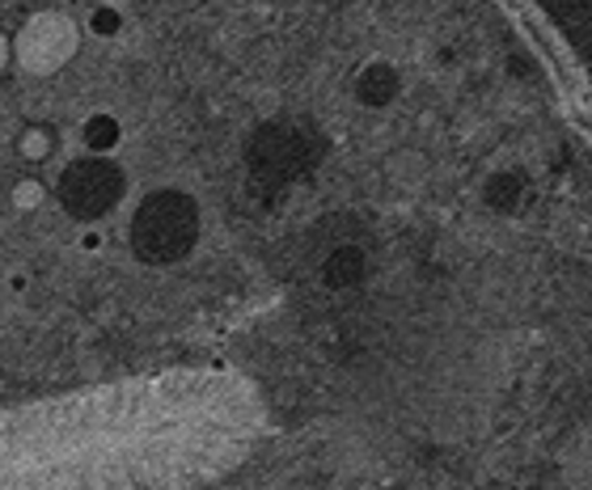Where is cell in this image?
<instances>
[{
    "label": "cell",
    "mask_w": 592,
    "mask_h": 490,
    "mask_svg": "<svg viewBox=\"0 0 592 490\" xmlns=\"http://www.w3.org/2000/svg\"><path fill=\"white\" fill-rule=\"evenodd\" d=\"M43 199H48V187L39 183V178H18L13 190H9V204L18 211H39L43 208Z\"/></svg>",
    "instance_id": "obj_6"
},
{
    "label": "cell",
    "mask_w": 592,
    "mask_h": 490,
    "mask_svg": "<svg viewBox=\"0 0 592 490\" xmlns=\"http://www.w3.org/2000/svg\"><path fill=\"white\" fill-rule=\"evenodd\" d=\"M81 140H85V148H90L94 157H102V153H111V148L123 140V127H118L115 115H90L85 127H81Z\"/></svg>",
    "instance_id": "obj_4"
},
{
    "label": "cell",
    "mask_w": 592,
    "mask_h": 490,
    "mask_svg": "<svg viewBox=\"0 0 592 490\" xmlns=\"http://www.w3.org/2000/svg\"><path fill=\"white\" fill-rule=\"evenodd\" d=\"M13 64V39L9 34H0V72Z\"/></svg>",
    "instance_id": "obj_8"
},
{
    "label": "cell",
    "mask_w": 592,
    "mask_h": 490,
    "mask_svg": "<svg viewBox=\"0 0 592 490\" xmlns=\"http://www.w3.org/2000/svg\"><path fill=\"white\" fill-rule=\"evenodd\" d=\"M90 30H94V34H102V39H111V34H118V30H123V13H118V9H111V4H97L94 13H90Z\"/></svg>",
    "instance_id": "obj_7"
},
{
    "label": "cell",
    "mask_w": 592,
    "mask_h": 490,
    "mask_svg": "<svg viewBox=\"0 0 592 490\" xmlns=\"http://www.w3.org/2000/svg\"><path fill=\"white\" fill-rule=\"evenodd\" d=\"M195 208L183 195H153L144 199L132 225V246L144 262H178L195 241Z\"/></svg>",
    "instance_id": "obj_2"
},
{
    "label": "cell",
    "mask_w": 592,
    "mask_h": 490,
    "mask_svg": "<svg viewBox=\"0 0 592 490\" xmlns=\"http://www.w3.org/2000/svg\"><path fill=\"white\" fill-rule=\"evenodd\" d=\"M81 250H90V254L102 250V233H97V229H85V233H81Z\"/></svg>",
    "instance_id": "obj_9"
},
{
    "label": "cell",
    "mask_w": 592,
    "mask_h": 490,
    "mask_svg": "<svg viewBox=\"0 0 592 490\" xmlns=\"http://www.w3.org/2000/svg\"><path fill=\"white\" fill-rule=\"evenodd\" d=\"M118 195H123V174L106 157L72 161L60 174V204L85 225H97L118 204Z\"/></svg>",
    "instance_id": "obj_3"
},
{
    "label": "cell",
    "mask_w": 592,
    "mask_h": 490,
    "mask_svg": "<svg viewBox=\"0 0 592 490\" xmlns=\"http://www.w3.org/2000/svg\"><path fill=\"white\" fill-rule=\"evenodd\" d=\"M18 153H22L25 161H48L51 153H55V140H51L48 127H25L22 136H18Z\"/></svg>",
    "instance_id": "obj_5"
},
{
    "label": "cell",
    "mask_w": 592,
    "mask_h": 490,
    "mask_svg": "<svg viewBox=\"0 0 592 490\" xmlns=\"http://www.w3.org/2000/svg\"><path fill=\"white\" fill-rule=\"evenodd\" d=\"M81 51V25L64 9H39L13 34V64L25 76H55Z\"/></svg>",
    "instance_id": "obj_1"
}]
</instances>
